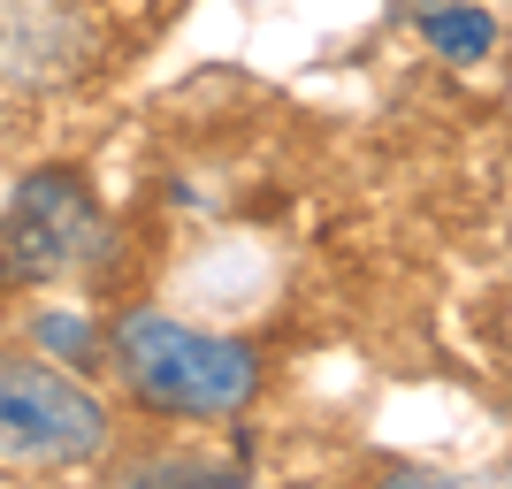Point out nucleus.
Instances as JSON below:
<instances>
[{
  "mask_svg": "<svg viewBox=\"0 0 512 489\" xmlns=\"http://www.w3.org/2000/svg\"><path fill=\"white\" fill-rule=\"evenodd\" d=\"M107 360L123 390L161 421H237L260 398V352L245 337L176 321L161 306H138L107 329Z\"/></svg>",
  "mask_w": 512,
  "mask_h": 489,
  "instance_id": "nucleus-1",
  "label": "nucleus"
},
{
  "mask_svg": "<svg viewBox=\"0 0 512 489\" xmlns=\"http://www.w3.org/2000/svg\"><path fill=\"white\" fill-rule=\"evenodd\" d=\"M115 444V405L77 367L0 344V467L8 474H69Z\"/></svg>",
  "mask_w": 512,
  "mask_h": 489,
  "instance_id": "nucleus-2",
  "label": "nucleus"
},
{
  "mask_svg": "<svg viewBox=\"0 0 512 489\" xmlns=\"http://www.w3.org/2000/svg\"><path fill=\"white\" fill-rule=\"evenodd\" d=\"M100 245V199L77 169H31L0 214V276L8 283H54L77 268V253Z\"/></svg>",
  "mask_w": 512,
  "mask_h": 489,
  "instance_id": "nucleus-3",
  "label": "nucleus"
},
{
  "mask_svg": "<svg viewBox=\"0 0 512 489\" xmlns=\"http://www.w3.org/2000/svg\"><path fill=\"white\" fill-rule=\"evenodd\" d=\"M428 39L444 46L451 62H474V54H490V16H482V8H436V16H428Z\"/></svg>",
  "mask_w": 512,
  "mask_h": 489,
  "instance_id": "nucleus-4",
  "label": "nucleus"
}]
</instances>
